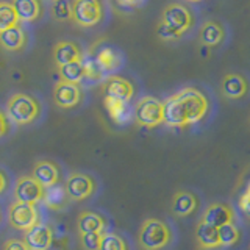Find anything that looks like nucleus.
Returning a JSON list of instances; mask_svg holds the SVG:
<instances>
[{"mask_svg": "<svg viewBox=\"0 0 250 250\" xmlns=\"http://www.w3.org/2000/svg\"><path fill=\"white\" fill-rule=\"evenodd\" d=\"M164 124L167 127H188L200 122L209 109V102L202 91L183 88L163 102Z\"/></svg>", "mask_w": 250, "mask_h": 250, "instance_id": "f257e3e1", "label": "nucleus"}, {"mask_svg": "<svg viewBox=\"0 0 250 250\" xmlns=\"http://www.w3.org/2000/svg\"><path fill=\"white\" fill-rule=\"evenodd\" d=\"M138 242L143 250H161L172 242V230L161 219H146L139 229Z\"/></svg>", "mask_w": 250, "mask_h": 250, "instance_id": "f03ea898", "label": "nucleus"}, {"mask_svg": "<svg viewBox=\"0 0 250 250\" xmlns=\"http://www.w3.org/2000/svg\"><path fill=\"white\" fill-rule=\"evenodd\" d=\"M41 113L38 100L28 94L18 92L6 102V116L16 125H28L38 119Z\"/></svg>", "mask_w": 250, "mask_h": 250, "instance_id": "7ed1b4c3", "label": "nucleus"}, {"mask_svg": "<svg viewBox=\"0 0 250 250\" xmlns=\"http://www.w3.org/2000/svg\"><path fill=\"white\" fill-rule=\"evenodd\" d=\"M135 121L141 127L146 128H153L158 127L160 124H164V106L163 102L155 99L152 96H146L138 100L135 105Z\"/></svg>", "mask_w": 250, "mask_h": 250, "instance_id": "20e7f679", "label": "nucleus"}, {"mask_svg": "<svg viewBox=\"0 0 250 250\" xmlns=\"http://www.w3.org/2000/svg\"><path fill=\"white\" fill-rule=\"evenodd\" d=\"M70 13H72L70 19L80 27L97 25L104 16L100 0H72Z\"/></svg>", "mask_w": 250, "mask_h": 250, "instance_id": "39448f33", "label": "nucleus"}, {"mask_svg": "<svg viewBox=\"0 0 250 250\" xmlns=\"http://www.w3.org/2000/svg\"><path fill=\"white\" fill-rule=\"evenodd\" d=\"M8 222L16 230L28 231L30 229H33L35 225L41 222V217H39V211L36 205L14 202L8 208Z\"/></svg>", "mask_w": 250, "mask_h": 250, "instance_id": "423d86ee", "label": "nucleus"}, {"mask_svg": "<svg viewBox=\"0 0 250 250\" xmlns=\"http://www.w3.org/2000/svg\"><path fill=\"white\" fill-rule=\"evenodd\" d=\"M66 192L72 202H83L94 195L97 189V183L89 174L84 172H72L64 182Z\"/></svg>", "mask_w": 250, "mask_h": 250, "instance_id": "0eeeda50", "label": "nucleus"}, {"mask_svg": "<svg viewBox=\"0 0 250 250\" xmlns=\"http://www.w3.org/2000/svg\"><path fill=\"white\" fill-rule=\"evenodd\" d=\"M44 194H45V188L31 175H22L16 180L13 189L14 202L36 205V203L42 202Z\"/></svg>", "mask_w": 250, "mask_h": 250, "instance_id": "6e6552de", "label": "nucleus"}, {"mask_svg": "<svg viewBox=\"0 0 250 250\" xmlns=\"http://www.w3.org/2000/svg\"><path fill=\"white\" fill-rule=\"evenodd\" d=\"M161 22L178 33L180 36L185 35L192 25V14L186 6L180 3H170L164 8Z\"/></svg>", "mask_w": 250, "mask_h": 250, "instance_id": "1a4fd4ad", "label": "nucleus"}, {"mask_svg": "<svg viewBox=\"0 0 250 250\" xmlns=\"http://www.w3.org/2000/svg\"><path fill=\"white\" fill-rule=\"evenodd\" d=\"M53 102L62 109L74 108L82 102V89L75 83L58 80L53 88Z\"/></svg>", "mask_w": 250, "mask_h": 250, "instance_id": "9d476101", "label": "nucleus"}, {"mask_svg": "<svg viewBox=\"0 0 250 250\" xmlns=\"http://www.w3.org/2000/svg\"><path fill=\"white\" fill-rule=\"evenodd\" d=\"M23 241L30 247V250H49L53 242V230L49 225L39 222L33 229L25 231Z\"/></svg>", "mask_w": 250, "mask_h": 250, "instance_id": "9b49d317", "label": "nucleus"}, {"mask_svg": "<svg viewBox=\"0 0 250 250\" xmlns=\"http://www.w3.org/2000/svg\"><path fill=\"white\" fill-rule=\"evenodd\" d=\"M104 91H105V97L121 100V102H125V104H128L133 99V94H135L133 84L128 80H125V78L117 77V75L108 77V80L104 84Z\"/></svg>", "mask_w": 250, "mask_h": 250, "instance_id": "f8f14e48", "label": "nucleus"}, {"mask_svg": "<svg viewBox=\"0 0 250 250\" xmlns=\"http://www.w3.org/2000/svg\"><path fill=\"white\" fill-rule=\"evenodd\" d=\"M31 177L38 180L47 189V188H52L60 183L61 174L57 163H53L50 160H41L35 163L33 170H31Z\"/></svg>", "mask_w": 250, "mask_h": 250, "instance_id": "ddd939ff", "label": "nucleus"}, {"mask_svg": "<svg viewBox=\"0 0 250 250\" xmlns=\"http://www.w3.org/2000/svg\"><path fill=\"white\" fill-rule=\"evenodd\" d=\"M200 221L219 229V227H222L225 224L234 222V211L229 205H225V203H211L205 209Z\"/></svg>", "mask_w": 250, "mask_h": 250, "instance_id": "4468645a", "label": "nucleus"}, {"mask_svg": "<svg viewBox=\"0 0 250 250\" xmlns=\"http://www.w3.org/2000/svg\"><path fill=\"white\" fill-rule=\"evenodd\" d=\"M77 229L78 233H105L106 221L104 216L96 213V211L84 209L78 214Z\"/></svg>", "mask_w": 250, "mask_h": 250, "instance_id": "2eb2a0df", "label": "nucleus"}, {"mask_svg": "<svg viewBox=\"0 0 250 250\" xmlns=\"http://www.w3.org/2000/svg\"><path fill=\"white\" fill-rule=\"evenodd\" d=\"M82 60H83V55L77 44L70 42V41H62L55 45L53 61L58 67L66 66L69 62H74V61H82Z\"/></svg>", "mask_w": 250, "mask_h": 250, "instance_id": "dca6fc26", "label": "nucleus"}, {"mask_svg": "<svg viewBox=\"0 0 250 250\" xmlns=\"http://www.w3.org/2000/svg\"><path fill=\"white\" fill-rule=\"evenodd\" d=\"M247 80L239 74H227L222 80V94L227 99L236 100L242 99L247 94Z\"/></svg>", "mask_w": 250, "mask_h": 250, "instance_id": "f3484780", "label": "nucleus"}, {"mask_svg": "<svg viewBox=\"0 0 250 250\" xmlns=\"http://www.w3.org/2000/svg\"><path fill=\"white\" fill-rule=\"evenodd\" d=\"M195 241H197V246L203 250L219 249L221 247V242H219V229L200 221L197 227H195Z\"/></svg>", "mask_w": 250, "mask_h": 250, "instance_id": "a211bd4d", "label": "nucleus"}, {"mask_svg": "<svg viewBox=\"0 0 250 250\" xmlns=\"http://www.w3.org/2000/svg\"><path fill=\"white\" fill-rule=\"evenodd\" d=\"M199 207V200L192 192L180 191L172 199V213L177 217H186L191 216Z\"/></svg>", "mask_w": 250, "mask_h": 250, "instance_id": "6ab92c4d", "label": "nucleus"}, {"mask_svg": "<svg viewBox=\"0 0 250 250\" xmlns=\"http://www.w3.org/2000/svg\"><path fill=\"white\" fill-rule=\"evenodd\" d=\"M25 42H27V35L19 23L0 33V45L8 52H18L23 49Z\"/></svg>", "mask_w": 250, "mask_h": 250, "instance_id": "aec40b11", "label": "nucleus"}, {"mask_svg": "<svg viewBox=\"0 0 250 250\" xmlns=\"http://www.w3.org/2000/svg\"><path fill=\"white\" fill-rule=\"evenodd\" d=\"M69 202H70V199L66 192V188H64V185H60V183L52 188H47L44 199H42L44 205L53 211H60L62 208H66Z\"/></svg>", "mask_w": 250, "mask_h": 250, "instance_id": "412c9836", "label": "nucleus"}, {"mask_svg": "<svg viewBox=\"0 0 250 250\" xmlns=\"http://www.w3.org/2000/svg\"><path fill=\"white\" fill-rule=\"evenodd\" d=\"M16 14L22 22H33L41 14L39 0H13L11 2Z\"/></svg>", "mask_w": 250, "mask_h": 250, "instance_id": "4be33fe9", "label": "nucleus"}, {"mask_svg": "<svg viewBox=\"0 0 250 250\" xmlns=\"http://www.w3.org/2000/svg\"><path fill=\"white\" fill-rule=\"evenodd\" d=\"M199 38H200V42L205 44L207 47L219 45L224 39V30L221 27V23H217L214 21L205 22L200 28Z\"/></svg>", "mask_w": 250, "mask_h": 250, "instance_id": "5701e85b", "label": "nucleus"}, {"mask_svg": "<svg viewBox=\"0 0 250 250\" xmlns=\"http://www.w3.org/2000/svg\"><path fill=\"white\" fill-rule=\"evenodd\" d=\"M105 108L109 114V117L116 122V124H125L130 121L131 113H130V106L128 104L121 100H114V99H109L105 97Z\"/></svg>", "mask_w": 250, "mask_h": 250, "instance_id": "b1692460", "label": "nucleus"}, {"mask_svg": "<svg viewBox=\"0 0 250 250\" xmlns=\"http://www.w3.org/2000/svg\"><path fill=\"white\" fill-rule=\"evenodd\" d=\"M58 72H60V77H61L60 80L69 82V83H75V84H80V82L83 80V78H86L83 60L69 62V64H66V66L58 67Z\"/></svg>", "mask_w": 250, "mask_h": 250, "instance_id": "393cba45", "label": "nucleus"}, {"mask_svg": "<svg viewBox=\"0 0 250 250\" xmlns=\"http://www.w3.org/2000/svg\"><path fill=\"white\" fill-rule=\"evenodd\" d=\"M96 61L97 64L100 66V69L105 72H113L117 67L121 66V57L117 55L113 49H109V47H105V49H102L97 57H96Z\"/></svg>", "mask_w": 250, "mask_h": 250, "instance_id": "a878e982", "label": "nucleus"}, {"mask_svg": "<svg viewBox=\"0 0 250 250\" xmlns=\"http://www.w3.org/2000/svg\"><path fill=\"white\" fill-rule=\"evenodd\" d=\"M239 238L241 231L234 222L219 227V242H221V247H231L239 241Z\"/></svg>", "mask_w": 250, "mask_h": 250, "instance_id": "bb28decb", "label": "nucleus"}, {"mask_svg": "<svg viewBox=\"0 0 250 250\" xmlns=\"http://www.w3.org/2000/svg\"><path fill=\"white\" fill-rule=\"evenodd\" d=\"M19 23V18L10 2H0V33Z\"/></svg>", "mask_w": 250, "mask_h": 250, "instance_id": "cd10ccee", "label": "nucleus"}, {"mask_svg": "<svg viewBox=\"0 0 250 250\" xmlns=\"http://www.w3.org/2000/svg\"><path fill=\"white\" fill-rule=\"evenodd\" d=\"M99 250H128V246L122 236L117 233H104Z\"/></svg>", "mask_w": 250, "mask_h": 250, "instance_id": "c85d7f7f", "label": "nucleus"}, {"mask_svg": "<svg viewBox=\"0 0 250 250\" xmlns=\"http://www.w3.org/2000/svg\"><path fill=\"white\" fill-rule=\"evenodd\" d=\"M52 14L57 21H67L70 19V3L67 0H55L52 5Z\"/></svg>", "mask_w": 250, "mask_h": 250, "instance_id": "c756f323", "label": "nucleus"}, {"mask_svg": "<svg viewBox=\"0 0 250 250\" xmlns=\"http://www.w3.org/2000/svg\"><path fill=\"white\" fill-rule=\"evenodd\" d=\"M104 233H80V244L84 250H99Z\"/></svg>", "mask_w": 250, "mask_h": 250, "instance_id": "7c9ffc66", "label": "nucleus"}, {"mask_svg": "<svg viewBox=\"0 0 250 250\" xmlns=\"http://www.w3.org/2000/svg\"><path fill=\"white\" fill-rule=\"evenodd\" d=\"M84 64V74H86V78H89L92 82H97L100 80L102 77H104V70L100 69V66L97 64L96 60H88Z\"/></svg>", "mask_w": 250, "mask_h": 250, "instance_id": "2f4dec72", "label": "nucleus"}, {"mask_svg": "<svg viewBox=\"0 0 250 250\" xmlns=\"http://www.w3.org/2000/svg\"><path fill=\"white\" fill-rule=\"evenodd\" d=\"M158 36L161 38V39H164V41H174V39H178L180 38V35L178 33H175L174 30H172L170 27H167L166 23H160V27H158Z\"/></svg>", "mask_w": 250, "mask_h": 250, "instance_id": "473e14b6", "label": "nucleus"}, {"mask_svg": "<svg viewBox=\"0 0 250 250\" xmlns=\"http://www.w3.org/2000/svg\"><path fill=\"white\" fill-rule=\"evenodd\" d=\"M2 250H30V247L25 244V241H23V239L10 238L8 241H5Z\"/></svg>", "mask_w": 250, "mask_h": 250, "instance_id": "72a5a7b5", "label": "nucleus"}, {"mask_svg": "<svg viewBox=\"0 0 250 250\" xmlns=\"http://www.w3.org/2000/svg\"><path fill=\"white\" fill-rule=\"evenodd\" d=\"M238 205H239L241 213L244 214V216L249 219V221H250V192H249L247 189L241 194V197H239Z\"/></svg>", "mask_w": 250, "mask_h": 250, "instance_id": "f704fd0d", "label": "nucleus"}, {"mask_svg": "<svg viewBox=\"0 0 250 250\" xmlns=\"http://www.w3.org/2000/svg\"><path fill=\"white\" fill-rule=\"evenodd\" d=\"M8 133H10V121H8L6 113L0 109V138L6 136Z\"/></svg>", "mask_w": 250, "mask_h": 250, "instance_id": "c9c22d12", "label": "nucleus"}, {"mask_svg": "<svg viewBox=\"0 0 250 250\" xmlns=\"http://www.w3.org/2000/svg\"><path fill=\"white\" fill-rule=\"evenodd\" d=\"M117 3L124 8H136L144 3V0H117Z\"/></svg>", "mask_w": 250, "mask_h": 250, "instance_id": "e433bc0d", "label": "nucleus"}, {"mask_svg": "<svg viewBox=\"0 0 250 250\" xmlns=\"http://www.w3.org/2000/svg\"><path fill=\"white\" fill-rule=\"evenodd\" d=\"M6 188H8V177L3 170H0V195L5 194Z\"/></svg>", "mask_w": 250, "mask_h": 250, "instance_id": "4c0bfd02", "label": "nucleus"}, {"mask_svg": "<svg viewBox=\"0 0 250 250\" xmlns=\"http://www.w3.org/2000/svg\"><path fill=\"white\" fill-rule=\"evenodd\" d=\"M246 189H247V191L250 192V182H249V185H247V188H246Z\"/></svg>", "mask_w": 250, "mask_h": 250, "instance_id": "58836bf2", "label": "nucleus"}, {"mask_svg": "<svg viewBox=\"0 0 250 250\" xmlns=\"http://www.w3.org/2000/svg\"><path fill=\"white\" fill-rule=\"evenodd\" d=\"M188 2H202V0H188Z\"/></svg>", "mask_w": 250, "mask_h": 250, "instance_id": "ea45409f", "label": "nucleus"}, {"mask_svg": "<svg viewBox=\"0 0 250 250\" xmlns=\"http://www.w3.org/2000/svg\"><path fill=\"white\" fill-rule=\"evenodd\" d=\"M52 2H55V0H52Z\"/></svg>", "mask_w": 250, "mask_h": 250, "instance_id": "a19ab883", "label": "nucleus"}, {"mask_svg": "<svg viewBox=\"0 0 250 250\" xmlns=\"http://www.w3.org/2000/svg\"><path fill=\"white\" fill-rule=\"evenodd\" d=\"M249 250H250V249H249Z\"/></svg>", "mask_w": 250, "mask_h": 250, "instance_id": "79ce46f5", "label": "nucleus"}]
</instances>
